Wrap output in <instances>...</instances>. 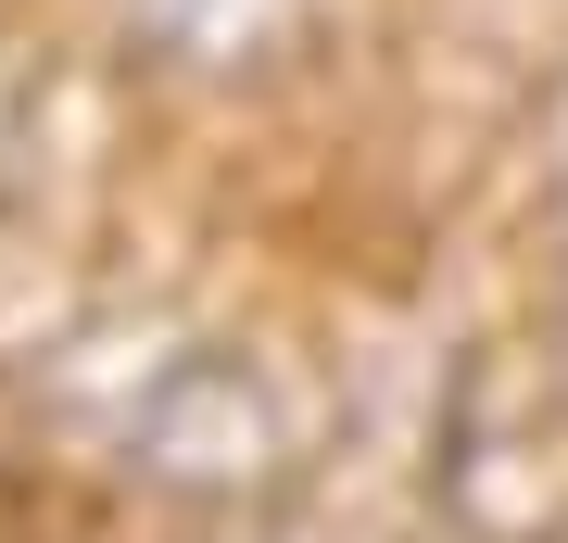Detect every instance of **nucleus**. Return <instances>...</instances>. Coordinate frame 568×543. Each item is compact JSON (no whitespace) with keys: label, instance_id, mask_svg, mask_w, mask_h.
I'll return each mask as SVG.
<instances>
[{"label":"nucleus","instance_id":"1","mask_svg":"<svg viewBox=\"0 0 568 543\" xmlns=\"http://www.w3.org/2000/svg\"><path fill=\"white\" fill-rule=\"evenodd\" d=\"M429 493L455 543H568V366L544 354H467L429 430Z\"/></svg>","mask_w":568,"mask_h":543},{"label":"nucleus","instance_id":"2","mask_svg":"<svg viewBox=\"0 0 568 543\" xmlns=\"http://www.w3.org/2000/svg\"><path fill=\"white\" fill-rule=\"evenodd\" d=\"M304 13L316 0H126V26H140L164 63H190V77H241V63L291 51Z\"/></svg>","mask_w":568,"mask_h":543}]
</instances>
